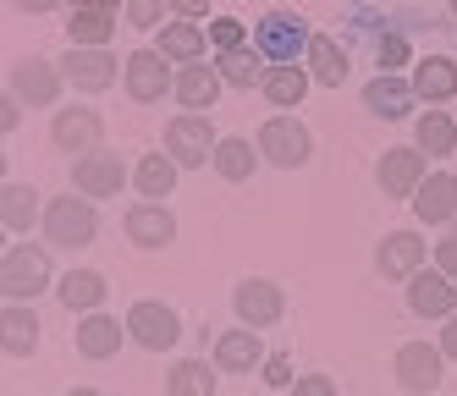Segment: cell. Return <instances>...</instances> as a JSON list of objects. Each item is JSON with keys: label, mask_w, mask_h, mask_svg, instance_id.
<instances>
[{"label": "cell", "mask_w": 457, "mask_h": 396, "mask_svg": "<svg viewBox=\"0 0 457 396\" xmlns=\"http://www.w3.org/2000/svg\"><path fill=\"white\" fill-rule=\"evenodd\" d=\"M309 45H314V33L298 12H265L253 22V50L276 66H298V55H309Z\"/></svg>", "instance_id": "obj_1"}, {"label": "cell", "mask_w": 457, "mask_h": 396, "mask_svg": "<svg viewBox=\"0 0 457 396\" xmlns=\"http://www.w3.org/2000/svg\"><path fill=\"white\" fill-rule=\"evenodd\" d=\"M50 286V253L34 248V243H12L6 248V264H0V292L6 303H28Z\"/></svg>", "instance_id": "obj_2"}, {"label": "cell", "mask_w": 457, "mask_h": 396, "mask_svg": "<svg viewBox=\"0 0 457 396\" xmlns=\"http://www.w3.org/2000/svg\"><path fill=\"white\" fill-rule=\"evenodd\" d=\"M94 231H100L94 198H83V193L50 198V210H45V237H50L55 248H83V243H94Z\"/></svg>", "instance_id": "obj_3"}, {"label": "cell", "mask_w": 457, "mask_h": 396, "mask_svg": "<svg viewBox=\"0 0 457 396\" xmlns=\"http://www.w3.org/2000/svg\"><path fill=\"white\" fill-rule=\"evenodd\" d=\"M259 154L270 165H281V171H298V165L314 154V138H309V127L298 116H270L259 127Z\"/></svg>", "instance_id": "obj_4"}, {"label": "cell", "mask_w": 457, "mask_h": 396, "mask_svg": "<svg viewBox=\"0 0 457 396\" xmlns=\"http://www.w3.org/2000/svg\"><path fill=\"white\" fill-rule=\"evenodd\" d=\"M121 78H127V94H133L138 105H154V99L177 94V78L166 72V55L160 50H133L121 61Z\"/></svg>", "instance_id": "obj_5"}, {"label": "cell", "mask_w": 457, "mask_h": 396, "mask_svg": "<svg viewBox=\"0 0 457 396\" xmlns=\"http://www.w3.org/2000/svg\"><path fill=\"white\" fill-rule=\"evenodd\" d=\"M127 336H133L144 352H166L182 336V319L166 303H133V309H127Z\"/></svg>", "instance_id": "obj_6"}, {"label": "cell", "mask_w": 457, "mask_h": 396, "mask_svg": "<svg viewBox=\"0 0 457 396\" xmlns=\"http://www.w3.org/2000/svg\"><path fill=\"white\" fill-rule=\"evenodd\" d=\"M215 132H210V116H193V111H182L171 127H166V154L177 160V165H204V160H215Z\"/></svg>", "instance_id": "obj_7"}, {"label": "cell", "mask_w": 457, "mask_h": 396, "mask_svg": "<svg viewBox=\"0 0 457 396\" xmlns=\"http://www.w3.org/2000/svg\"><path fill=\"white\" fill-rule=\"evenodd\" d=\"M121 182H127V165H121V154H111V149H94V154H83V160L72 165V187H78L83 198H116Z\"/></svg>", "instance_id": "obj_8"}, {"label": "cell", "mask_w": 457, "mask_h": 396, "mask_svg": "<svg viewBox=\"0 0 457 396\" xmlns=\"http://www.w3.org/2000/svg\"><path fill=\"white\" fill-rule=\"evenodd\" d=\"M61 78H67V72H55V66H50V61H39V55L12 61V94L22 99V105H55Z\"/></svg>", "instance_id": "obj_9"}, {"label": "cell", "mask_w": 457, "mask_h": 396, "mask_svg": "<svg viewBox=\"0 0 457 396\" xmlns=\"http://www.w3.org/2000/svg\"><path fill=\"white\" fill-rule=\"evenodd\" d=\"M408 309L424 319H452L457 314V281H446L441 270H419L408 281Z\"/></svg>", "instance_id": "obj_10"}, {"label": "cell", "mask_w": 457, "mask_h": 396, "mask_svg": "<svg viewBox=\"0 0 457 396\" xmlns=\"http://www.w3.org/2000/svg\"><path fill=\"white\" fill-rule=\"evenodd\" d=\"M232 309H237V319L248 325V330H265V325H276L281 319V286L276 281H243L237 292H232Z\"/></svg>", "instance_id": "obj_11"}, {"label": "cell", "mask_w": 457, "mask_h": 396, "mask_svg": "<svg viewBox=\"0 0 457 396\" xmlns=\"http://www.w3.org/2000/svg\"><path fill=\"white\" fill-rule=\"evenodd\" d=\"M375 177H380V193H386V198L419 193V182H424V149H386Z\"/></svg>", "instance_id": "obj_12"}, {"label": "cell", "mask_w": 457, "mask_h": 396, "mask_svg": "<svg viewBox=\"0 0 457 396\" xmlns=\"http://www.w3.org/2000/svg\"><path fill=\"white\" fill-rule=\"evenodd\" d=\"M61 72H67V83H72V88L100 94V88H111V83H116V55H111V50H67Z\"/></svg>", "instance_id": "obj_13"}, {"label": "cell", "mask_w": 457, "mask_h": 396, "mask_svg": "<svg viewBox=\"0 0 457 396\" xmlns=\"http://www.w3.org/2000/svg\"><path fill=\"white\" fill-rule=\"evenodd\" d=\"M441 347H430V342H408L403 352H397V380H403V391H436L441 385Z\"/></svg>", "instance_id": "obj_14"}, {"label": "cell", "mask_w": 457, "mask_h": 396, "mask_svg": "<svg viewBox=\"0 0 457 396\" xmlns=\"http://www.w3.org/2000/svg\"><path fill=\"white\" fill-rule=\"evenodd\" d=\"M413 215L424 226H446L457 215V177L452 171H436V177H424L419 193H413Z\"/></svg>", "instance_id": "obj_15"}, {"label": "cell", "mask_w": 457, "mask_h": 396, "mask_svg": "<svg viewBox=\"0 0 457 396\" xmlns=\"http://www.w3.org/2000/svg\"><path fill=\"white\" fill-rule=\"evenodd\" d=\"M50 138H55V149H67V154H78V160H83V154H94V144H100V116L83 111V105L55 111Z\"/></svg>", "instance_id": "obj_16"}, {"label": "cell", "mask_w": 457, "mask_h": 396, "mask_svg": "<svg viewBox=\"0 0 457 396\" xmlns=\"http://www.w3.org/2000/svg\"><path fill=\"white\" fill-rule=\"evenodd\" d=\"M375 264H380L386 281H413L419 264H424V243L413 237V231H391V237L380 243V253H375Z\"/></svg>", "instance_id": "obj_17"}, {"label": "cell", "mask_w": 457, "mask_h": 396, "mask_svg": "<svg viewBox=\"0 0 457 396\" xmlns=\"http://www.w3.org/2000/svg\"><path fill=\"white\" fill-rule=\"evenodd\" d=\"M127 237L138 248H166V243H177V220L166 204H133L127 210Z\"/></svg>", "instance_id": "obj_18"}, {"label": "cell", "mask_w": 457, "mask_h": 396, "mask_svg": "<svg viewBox=\"0 0 457 396\" xmlns=\"http://www.w3.org/2000/svg\"><path fill=\"white\" fill-rule=\"evenodd\" d=\"M259 358H265V347H259V330H226V336L215 342V369H220V375H253Z\"/></svg>", "instance_id": "obj_19"}, {"label": "cell", "mask_w": 457, "mask_h": 396, "mask_svg": "<svg viewBox=\"0 0 457 396\" xmlns=\"http://www.w3.org/2000/svg\"><path fill=\"white\" fill-rule=\"evenodd\" d=\"M413 94L430 99V105L452 99V94H457V61H452V55H424V61L413 66Z\"/></svg>", "instance_id": "obj_20"}, {"label": "cell", "mask_w": 457, "mask_h": 396, "mask_svg": "<svg viewBox=\"0 0 457 396\" xmlns=\"http://www.w3.org/2000/svg\"><path fill=\"white\" fill-rule=\"evenodd\" d=\"M413 83H403V78H391V72H380L370 88H364V105L375 111V116H386V121H403L408 111H413Z\"/></svg>", "instance_id": "obj_21"}, {"label": "cell", "mask_w": 457, "mask_h": 396, "mask_svg": "<svg viewBox=\"0 0 457 396\" xmlns=\"http://www.w3.org/2000/svg\"><path fill=\"white\" fill-rule=\"evenodd\" d=\"M177 99L193 116H204L220 99V72H215V66H182V72H177Z\"/></svg>", "instance_id": "obj_22"}, {"label": "cell", "mask_w": 457, "mask_h": 396, "mask_svg": "<svg viewBox=\"0 0 457 396\" xmlns=\"http://www.w3.org/2000/svg\"><path fill=\"white\" fill-rule=\"evenodd\" d=\"M67 33H72V50H105L111 33H116V17L111 12H94V6H72Z\"/></svg>", "instance_id": "obj_23"}, {"label": "cell", "mask_w": 457, "mask_h": 396, "mask_svg": "<svg viewBox=\"0 0 457 396\" xmlns=\"http://www.w3.org/2000/svg\"><path fill=\"white\" fill-rule=\"evenodd\" d=\"M177 171H182V165H177L171 154H144V160H138V171H133V182H138V193H144V204H160V198H171Z\"/></svg>", "instance_id": "obj_24"}, {"label": "cell", "mask_w": 457, "mask_h": 396, "mask_svg": "<svg viewBox=\"0 0 457 396\" xmlns=\"http://www.w3.org/2000/svg\"><path fill=\"white\" fill-rule=\"evenodd\" d=\"M166 61H182V66H199L204 55V28L199 22H166L160 28V45H154Z\"/></svg>", "instance_id": "obj_25"}, {"label": "cell", "mask_w": 457, "mask_h": 396, "mask_svg": "<svg viewBox=\"0 0 457 396\" xmlns=\"http://www.w3.org/2000/svg\"><path fill=\"white\" fill-rule=\"evenodd\" d=\"M309 83H314V78L303 72V66H270V72H265V83H259V88H265V99H270L276 111H292V105H303Z\"/></svg>", "instance_id": "obj_26"}, {"label": "cell", "mask_w": 457, "mask_h": 396, "mask_svg": "<svg viewBox=\"0 0 457 396\" xmlns=\"http://www.w3.org/2000/svg\"><path fill=\"white\" fill-rule=\"evenodd\" d=\"M0 330H6V358H28L39 347V319H34V309H22V303H6V314H0Z\"/></svg>", "instance_id": "obj_27"}, {"label": "cell", "mask_w": 457, "mask_h": 396, "mask_svg": "<svg viewBox=\"0 0 457 396\" xmlns=\"http://www.w3.org/2000/svg\"><path fill=\"white\" fill-rule=\"evenodd\" d=\"M121 336H127V330L111 314H88L78 325V352L83 358H111V352H121Z\"/></svg>", "instance_id": "obj_28"}, {"label": "cell", "mask_w": 457, "mask_h": 396, "mask_svg": "<svg viewBox=\"0 0 457 396\" xmlns=\"http://www.w3.org/2000/svg\"><path fill=\"white\" fill-rule=\"evenodd\" d=\"M309 78L325 88H342L347 78V50L337 39H325V33H314V45H309Z\"/></svg>", "instance_id": "obj_29"}, {"label": "cell", "mask_w": 457, "mask_h": 396, "mask_svg": "<svg viewBox=\"0 0 457 396\" xmlns=\"http://www.w3.org/2000/svg\"><path fill=\"white\" fill-rule=\"evenodd\" d=\"M34 210H39V193L28 182H6V187H0V226H6L12 237L34 226Z\"/></svg>", "instance_id": "obj_30"}, {"label": "cell", "mask_w": 457, "mask_h": 396, "mask_svg": "<svg viewBox=\"0 0 457 396\" xmlns=\"http://www.w3.org/2000/svg\"><path fill=\"white\" fill-rule=\"evenodd\" d=\"M61 303H67L72 314L78 309H100L105 303V276H94V270H72V276H61Z\"/></svg>", "instance_id": "obj_31"}, {"label": "cell", "mask_w": 457, "mask_h": 396, "mask_svg": "<svg viewBox=\"0 0 457 396\" xmlns=\"http://www.w3.org/2000/svg\"><path fill=\"white\" fill-rule=\"evenodd\" d=\"M166 396H215V375L204 358H182L166 375Z\"/></svg>", "instance_id": "obj_32"}, {"label": "cell", "mask_w": 457, "mask_h": 396, "mask_svg": "<svg viewBox=\"0 0 457 396\" xmlns=\"http://www.w3.org/2000/svg\"><path fill=\"white\" fill-rule=\"evenodd\" d=\"M419 149L424 154H452L457 149V121L452 116H441V111H430V116H419Z\"/></svg>", "instance_id": "obj_33"}, {"label": "cell", "mask_w": 457, "mask_h": 396, "mask_svg": "<svg viewBox=\"0 0 457 396\" xmlns=\"http://www.w3.org/2000/svg\"><path fill=\"white\" fill-rule=\"evenodd\" d=\"M215 171H220L226 182H248V177H253V144H248V138H220Z\"/></svg>", "instance_id": "obj_34"}, {"label": "cell", "mask_w": 457, "mask_h": 396, "mask_svg": "<svg viewBox=\"0 0 457 396\" xmlns=\"http://www.w3.org/2000/svg\"><path fill=\"white\" fill-rule=\"evenodd\" d=\"M220 83H232V88H253V83H265V66H259V50H232V55H220Z\"/></svg>", "instance_id": "obj_35"}, {"label": "cell", "mask_w": 457, "mask_h": 396, "mask_svg": "<svg viewBox=\"0 0 457 396\" xmlns=\"http://www.w3.org/2000/svg\"><path fill=\"white\" fill-rule=\"evenodd\" d=\"M210 45H215L220 55H232V50H248V28H243L237 17H215V22H210Z\"/></svg>", "instance_id": "obj_36"}, {"label": "cell", "mask_w": 457, "mask_h": 396, "mask_svg": "<svg viewBox=\"0 0 457 396\" xmlns=\"http://www.w3.org/2000/svg\"><path fill=\"white\" fill-rule=\"evenodd\" d=\"M160 6H171V0H127V22L133 28H166L160 22Z\"/></svg>", "instance_id": "obj_37"}, {"label": "cell", "mask_w": 457, "mask_h": 396, "mask_svg": "<svg viewBox=\"0 0 457 396\" xmlns=\"http://www.w3.org/2000/svg\"><path fill=\"white\" fill-rule=\"evenodd\" d=\"M375 55H380V66L391 72V66H403V61H408V39H403V33H380Z\"/></svg>", "instance_id": "obj_38"}, {"label": "cell", "mask_w": 457, "mask_h": 396, "mask_svg": "<svg viewBox=\"0 0 457 396\" xmlns=\"http://www.w3.org/2000/svg\"><path fill=\"white\" fill-rule=\"evenodd\" d=\"M292 396H337V380L331 375H298L292 380Z\"/></svg>", "instance_id": "obj_39"}, {"label": "cell", "mask_w": 457, "mask_h": 396, "mask_svg": "<svg viewBox=\"0 0 457 396\" xmlns=\"http://www.w3.org/2000/svg\"><path fill=\"white\" fill-rule=\"evenodd\" d=\"M265 385H276V391H292V358H287V352L265 358Z\"/></svg>", "instance_id": "obj_40"}, {"label": "cell", "mask_w": 457, "mask_h": 396, "mask_svg": "<svg viewBox=\"0 0 457 396\" xmlns=\"http://www.w3.org/2000/svg\"><path fill=\"white\" fill-rule=\"evenodd\" d=\"M436 264H441V276L457 281V237L446 231V243H436Z\"/></svg>", "instance_id": "obj_41"}, {"label": "cell", "mask_w": 457, "mask_h": 396, "mask_svg": "<svg viewBox=\"0 0 457 396\" xmlns=\"http://www.w3.org/2000/svg\"><path fill=\"white\" fill-rule=\"evenodd\" d=\"M171 6L182 12V22H199V17H210V0H171Z\"/></svg>", "instance_id": "obj_42"}, {"label": "cell", "mask_w": 457, "mask_h": 396, "mask_svg": "<svg viewBox=\"0 0 457 396\" xmlns=\"http://www.w3.org/2000/svg\"><path fill=\"white\" fill-rule=\"evenodd\" d=\"M17 105H22V99H17V94H6V105H0V127H6V132H12V127H17V116H22Z\"/></svg>", "instance_id": "obj_43"}, {"label": "cell", "mask_w": 457, "mask_h": 396, "mask_svg": "<svg viewBox=\"0 0 457 396\" xmlns=\"http://www.w3.org/2000/svg\"><path fill=\"white\" fill-rule=\"evenodd\" d=\"M441 352H446V358H457V314H452V319H446V330H441Z\"/></svg>", "instance_id": "obj_44"}, {"label": "cell", "mask_w": 457, "mask_h": 396, "mask_svg": "<svg viewBox=\"0 0 457 396\" xmlns=\"http://www.w3.org/2000/svg\"><path fill=\"white\" fill-rule=\"evenodd\" d=\"M17 12H34V17H45V12H55V0H12Z\"/></svg>", "instance_id": "obj_45"}, {"label": "cell", "mask_w": 457, "mask_h": 396, "mask_svg": "<svg viewBox=\"0 0 457 396\" xmlns=\"http://www.w3.org/2000/svg\"><path fill=\"white\" fill-rule=\"evenodd\" d=\"M72 6H94V12H116L121 0H72Z\"/></svg>", "instance_id": "obj_46"}, {"label": "cell", "mask_w": 457, "mask_h": 396, "mask_svg": "<svg viewBox=\"0 0 457 396\" xmlns=\"http://www.w3.org/2000/svg\"><path fill=\"white\" fill-rule=\"evenodd\" d=\"M67 396H100V391H83V385H78V391H67Z\"/></svg>", "instance_id": "obj_47"}, {"label": "cell", "mask_w": 457, "mask_h": 396, "mask_svg": "<svg viewBox=\"0 0 457 396\" xmlns=\"http://www.w3.org/2000/svg\"><path fill=\"white\" fill-rule=\"evenodd\" d=\"M452 12H457V0H452Z\"/></svg>", "instance_id": "obj_48"}, {"label": "cell", "mask_w": 457, "mask_h": 396, "mask_svg": "<svg viewBox=\"0 0 457 396\" xmlns=\"http://www.w3.org/2000/svg\"><path fill=\"white\" fill-rule=\"evenodd\" d=\"M452 237H457V226H452Z\"/></svg>", "instance_id": "obj_49"}]
</instances>
